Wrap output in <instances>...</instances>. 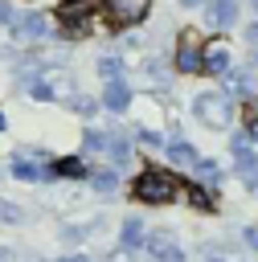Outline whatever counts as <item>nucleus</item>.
Masks as SVG:
<instances>
[{
    "label": "nucleus",
    "instance_id": "nucleus-1",
    "mask_svg": "<svg viewBox=\"0 0 258 262\" xmlns=\"http://www.w3.org/2000/svg\"><path fill=\"white\" fill-rule=\"evenodd\" d=\"M176 192H180V184H176L164 168H147V172H139V176L131 180V196L143 201V205H168Z\"/></svg>",
    "mask_w": 258,
    "mask_h": 262
},
{
    "label": "nucleus",
    "instance_id": "nucleus-2",
    "mask_svg": "<svg viewBox=\"0 0 258 262\" xmlns=\"http://www.w3.org/2000/svg\"><path fill=\"white\" fill-rule=\"evenodd\" d=\"M192 111H197V119H201L205 127H213V131H225V127L233 123V102H229V94H221V90L197 94V98H192Z\"/></svg>",
    "mask_w": 258,
    "mask_h": 262
},
{
    "label": "nucleus",
    "instance_id": "nucleus-3",
    "mask_svg": "<svg viewBox=\"0 0 258 262\" xmlns=\"http://www.w3.org/2000/svg\"><path fill=\"white\" fill-rule=\"evenodd\" d=\"M86 151H106L111 156V164L119 168V164H127V156H131V143H127V135L123 131H86Z\"/></svg>",
    "mask_w": 258,
    "mask_h": 262
},
{
    "label": "nucleus",
    "instance_id": "nucleus-4",
    "mask_svg": "<svg viewBox=\"0 0 258 262\" xmlns=\"http://www.w3.org/2000/svg\"><path fill=\"white\" fill-rule=\"evenodd\" d=\"M143 250H147L152 262H188V258H184V246L176 242L172 229H152V233L143 237Z\"/></svg>",
    "mask_w": 258,
    "mask_h": 262
},
{
    "label": "nucleus",
    "instance_id": "nucleus-5",
    "mask_svg": "<svg viewBox=\"0 0 258 262\" xmlns=\"http://www.w3.org/2000/svg\"><path fill=\"white\" fill-rule=\"evenodd\" d=\"M98 8V0H61V8H57V16H61V33H70V37H78V33H86V16Z\"/></svg>",
    "mask_w": 258,
    "mask_h": 262
},
{
    "label": "nucleus",
    "instance_id": "nucleus-6",
    "mask_svg": "<svg viewBox=\"0 0 258 262\" xmlns=\"http://www.w3.org/2000/svg\"><path fill=\"white\" fill-rule=\"evenodd\" d=\"M152 12V0H106V16L115 20V25H139L143 16Z\"/></svg>",
    "mask_w": 258,
    "mask_h": 262
},
{
    "label": "nucleus",
    "instance_id": "nucleus-7",
    "mask_svg": "<svg viewBox=\"0 0 258 262\" xmlns=\"http://www.w3.org/2000/svg\"><path fill=\"white\" fill-rule=\"evenodd\" d=\"M201 61H205V49L197 45V33L184 29L180 41H176V70L180 74H192V70H201Z\"/></svg>",
    "mask_w": 258,
    "mask_h": 262
},
{
    "label": "nucleus",
    "instance_id": "nucleus-8",
    "mask_svg": "<svg viewBox=\"0 0 258 262\" xmlns=\"http://www.w3.org/2000/svg\"><path fill=\"white\" fill-rule=\"evenodd\" d=\"M12 33H16V41H41L49 33V20L41 12H16L12 16Z\"/></svg>",
    "mask_w": 258,
    "mask_h": 262
},
{
    "label": "nucleus",
    "instance_id": "nucleus-9",
    "mask_svg": "<svg viewBox=\"0 0 258 262\" xmlns=\"http://www.w3.org/2000/svg\"><path fill=\"white\" fill-rule=\"evenodd\" d=\"M229 66H233V57H229L225 41L205 45V61H201V70H209V74H229Z\"/></svg>",
    "mask_w": 258,
    "mask_h": 262
},
{
    "label": "nucleus",
    "instance_id": "nucleus-10",
    "mask_svg": "<svg viewBox=\"0 0 258 262\" xmlns=\"http://www.w3.org/2000/svg\"><path fill=\"white\" fill-rule=\"evenodd\" d=\"M238 20V0H213L209 4V29H229Z\"/></svg>",
    "mask_w": 258,
    "mask_h": 262
},
{
    "label": "nucleus",
    "instance_id": "nucleus-11",
    "mask_svg": "<svg viewBox=\"0 0 258 262\" xmlns=\"http://www.w3.org/2000/svg\"><path fill=\"white\" fill-rule=\"evenodd\" d=\"M143 237H147L143 221H139V217H127L123 229H119V246H123V250H135V246H143Z\"/></svg>",
    "mask_w": 258,
    "mask_h": 262
},
{
    "label": "nucleus",
    "instance_id": "nucleus-12",
    "mask_svg": "<svg viewBox=\"0 0 258 262\" xmlns=\"http://www.w3.org/2000/svg\"><path fill=\"white\" fill-rule=\"evenodd\" d=\"M127 102H131V90H127L123 82H106V90H102V106H106V111H127Z\"/></svg>",
    "mask_w": 258,
    "mask_h": 262
},
{
    "label": "nucleus",
    "instance_id": "nucleus-13",
    "mask_svg": "<svg viewBox=\"0 0 258 262\" xmlns=\"http://www.w3.org/2000/svg\"><path fill=\"white\" fill-rule=\"evenodd\" d=\"M168 160L197 168V160H201V156H197V147H188V143H180V139H176V143H168Z\"/></svg>",
    "mask_w": 258,
    "mask_h": 262
},
{
    "label": "nucleus",
    "instance_id": "nucleus-14",
    "mask_svg": "<svg viewBox=\"0 0 258 262\" xmlns=\"http://www.w3.org/2000/svg\"><path fill=\"white\" fill-rule=\"evenodd\" d=\"M49 172H57V176H86V164L78 156H70V160H53Z\"/></svg>",
    "mask_w": 258,
    "mask_h": 262
},
{
    "label": "nucleus",
    "instance_id": "nucleus-15",
    "mask_svg": "<svg viewBox=\"0 0 258 262\" xmlns=\"http://www.w3.org/2000/svg\"><path fill=\"white\" fill-rule=\"evenodd\" d=\"M12 176H16V180H41L45 172H41V164H29V160L20 156V160H12Z\"/></svg>",
    "mask_w": 258,
    "mask_h": 262
},
{
    "label": "nucleus",
    "instance_id": "nucleus-16",
    "mask_svg": "<svg viewBox=\"0 0 258 262\" xmlns=\"http://www.w3.org/2000/svg\"><path fill=\"white\" fill-rule=\"evenodd\" d=\"M90 184H94L102 196H115V184H119V176H115L111 168H102V172H94V176H90Z\"/></svg>",
    "mask_w": 258,
    "mask_h": 262
},
{
    "label": "nucleus",
    "instance_id": "nucleus-17",
    "mask_svg": "<svg viewBox=\"0 0 258 262\" xmlns=\"http://www.w3.org/2000/svg\"><path fill=\"white\" fill-rule=\"evenodd\" d=\"M0 221H4V225H20V221H25V209L0 196Z\"/></svg>",
    "mask_w": 258,
    "mask_h": 262
},
{
    "label": "nucleus",
    "instance_id": "nucleus-18",
    "mask_svg": "<svg viewBox=\"0 0 258 262\" xmlns=\"http://www.w3.org/2000/svg\"><path fill=\"white\" fill-rule=\"evenodd\" d=\"M98 74H102L106 82H119V74H123V66H119L115 57H102V61H98Z\"/></svg>",
    "mask_w": 258,
    "mask_h": 262
},
{
    "label": "nucleus",
    "instance_id": "nucleus-19",
    "mask_svg": "<svg viewBox=\"0 0 258 262\" xmlns=\"http://www.w3.org/2000/svg\"><path fill=\"white\" fill-rule=\"evenodd\" d=\"M188 192V201L197 205V209H213V196H209V188H184Z\"/></svg>",
    "mask_w": 258,
    "mask_h": 262
},
{
    "label": "nucleus",
    "instance_id": "nucleus-20",
    "mask_svg": "<svg viewBox=\"0 0 258 262\" xmlns=\"http://www.w3.org/2000/svg\"><path fill=\"white\" fill-rule=\"evenodd\" d=\"M0 262H16V250L12 246H0Z\"/></svg>",
    "mask_w": 258,
    "mask_h": 262
},
{
    "label": "nucleus",
    "instance_id": "nucleus-21",
    "mask_svg": "<svg viewBox=\"0 0 258 262\" xmlns=\"http://www.w3.org/2000/svg\"><path fill=\"white\" fill-rule=\"evenodd\" d=\"M246 41H250V45H258V20H254V25L246 29Z\"/></svg>",
    "mask_w": 258,
    "mask_h": 262
},
{
    "label": "nucleus",
    "instance_id": "nucleus-22",
    "mask_svg": "<svg viewBox=\"0 0 258 262\" xmlns=\"http://www.w3.org/2000/svg\"><path fill=\"white\" fill-rule=\"evenodd\" d=\"M12 16H16V12H12L8 4H0V20H8V25H12Z\"/></svg>",
    "mask_w": 258,
    "mask_h": 262
},
{
    "label": "nucleus",
    "instance_id": "nucleus-23",
    "mask_svg": "<svg viewBox=\"0 0 258 262\" xmlns=\"http://www.w3.org/2000/svg\"><path fill=\"white\" fill-rule=\"evenodd\" d=\"M246 242H250V246L258 250V229H246Z\"/></svg>",
    "mask_w": 258,
    "mask_h": 262
},
{
    "label": "nucleus",
    "instance_id": "nucleus-24",
    "mask_svg": "<svg viewBox=\"0 0 258 262\" xmlns=\"http://www.w3.org/2000/svg\"><path fill=\"white\" fill-rule=\"evenodd\" d=\"M250 139H254V143H258V123H254V127H250Z\"/></svg>",
    "mask_w": 258,
    "mask_h": 262
},
{
    "label": "nucleus",
    "instance_id": "nucleus-25",
    "mask_svg": "<svg viewBox=\"0 0 258 262\" xmlns=\"http://www.w3.org/2000/svg\"><path fill=\"white\" fill-rule=\"evenodd\" d=\"M61 262H86V258H82V254H74V258H61Z\"/></svg>",
    "mask_w": 258,
    "mask_h": 262
},
{
    "label": "nucleus",
    "instance_id": "nucleus-26",
    "mask_svg": "<svg viewBox=\"0 0 258 262\" xmlns=\"http://www.w3.org/2000/svg\"><path fill=\"white\" fill-rule=\"evenodd\" d=\"M250 188H254V192H258V172H254V176H250Z\"/></svg>",
    "mask_w": 258,
    "mask_h": 262
},
{
    "label": "nucleus",
    "instance_id": "nucleus-27",
    "mask_svg": "<svg viewBox=\"0 0 258 262\" xmlns=\"http://www.w3.org/2000/svg\"><path fill=\"white\" fill-rule=\"evenodd\" d=\"M180 4H188V8H192V4H201V0H180Z\"/></svg>",
    "mask_w": 258,
    "mask_h": 262
},
{
    "label": "nucleus",
    "instance_id": "nucleus-28",
    "mask_svg": "<svg viewBox=\"0 0 258 262\" xmlns=\"http://www.w3.org/2000/svg\"><path fill=\"white\" fill-rule=\"evenodd\" d=\"M0 131H4V115H0Z\"/></svg>",
    "mask_w": 258,
    "mask_h": 262
},
{
    "label": "nucleus",
    "instance_id": "nucleus-29",
    "mask_svg": "<svg viewBox=\"0 0 258 262\" xmlns=\"http://www.w3.org/2000/svg\"><path fill=\"white\" fill-rule=\"evenodd\" d=\"M115 262H123V254H115Z\"/></svg>",
    "mask_w": 258,
    "mask_h": 262
},
{
    "label": "nucleus",
    "instance_id": "nucleus-30",
    "mask_svg": "<svg viewBox=\"0 0 258 262\" xmlns=\"http://www.w3.org/2000/svg\"><path fill=\"white\" fill-rule=\"evenodd\" d=\"M250 4H254V8H258V0H250Z\"/></svg>",
    "mask_w": 258,
    "mask_h": 262
}]
</instances>
